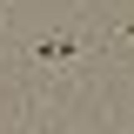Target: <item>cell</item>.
Listing matches in <instances>:
<instances>
[{"mask_svg":"<svg viewBox=\"0 0 134 134\" xmlns=\"http://www.w3.org/2000/svg\"><path fill=\"white\" fill-rule=\"evenodd\" d=\"M34 54H40V60H54V67H60V60H74V54H81V47H74V40H40V47H34Z\"/></svg>","mask_w":134,"mask_h":134,"instance_id":"obj_1","label":"cell"},{"mask_svg":"<svg viewBox=\"0 0 134 134\" xmlns=\"http://www.w3.org/2000/svg\"><path fill=\"white\" fill-rule=\"evenodd\" d=\"M127 40H134V27H127Z\"/></svg>","mask_w":134,"mask_h":134,"instance_id":"obj_2","label":"cell"}]
</instances>
